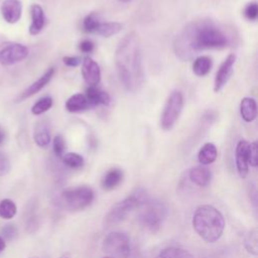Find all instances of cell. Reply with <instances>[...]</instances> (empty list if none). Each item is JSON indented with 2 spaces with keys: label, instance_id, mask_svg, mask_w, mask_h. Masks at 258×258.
Here are the masks:
<instances>
[{
  "label": "cell",
  "instance_id": "1",
  "mask_svg": "<svg viewBox=\"0 0 258 258\" xmlns=\"http://www.w3.org/2000/svg\"><path fill=\"white\" fill-rule=\"evenodd\" d=\"M228 45V37L215 24L200 21L187 25L174 40V51L182 59H190L205 49L224 48Z\"/></svg>",
  "mask_w": 258,
  "mask_h": 258
},
{
  "label": "cell",
  "instance_id": "2",
  "mask_svg": "<svg viewBox=\"0 0 258 258\" xmlns=\"http://www.w3.org/2000/svg\"><path fill=\"white\" fill-rule=\"evenodd\" d=\"M115 64L119 80L127 92L136 93L144 81L142 54L138 35L127 33L118 43L115 51Z\"/></svg>",
  "mask_w": 258,
  "mask_h": 258
},
{
  "label": "cell",
  "instance_id": "3",
  "mask_svg": "<svg viewBox=\"0 0 258 258\" xmlns=\"http://www.w3.org/2000/svg\"><path fill=\"white\" fill-rule=\"evenodd\" d=\"M196 233L206 242L215 243L225 230V219L222 213L212 205L199 206L191 220Z\"/></svg>",
  "mask_w": 258,
  "mask_h": 258
},
{
  "label": "cell",
  "instance_id": "4",
  "mask_svg": "<svg viewBox=\"0 0 258 258\" xmlns=\"http://www.w3.org/2000/svg\"><path fill=\"white\" fill-rule=\"evenodd\" d=\"M149 200L147 191L143 187L135 188L122 201L116 203L105 215L103 225L106 228L116 226L123 222L135 209L140 208Z\"/></svg>",
  "mask_w": 258,
  "mask_h": 258
},
{
  "label": "cell",
  "instance_id": "5",
  "mask_svg": "<svg viewBox=\"0 0 258 258\" xmlns=\"http://www.w3.org/2000/svg\"><path fill=\"white\" fill-rule=\"evenodd\" d=\"M138 220L140 225L151 233H156L161 228L167 217V207L160 201L148 200L140 207Z\"/></svg>",
  "mask_w": 258,
  "mask_h": 258
},
{
  "label": "cell",
  "instance_id": "6",
  "mask_svg": "<svg viewBox=\"0 0 258 258\" xmlns=\"http://www.w3.org/2000/svg\"><path fill=\"white\" fill-rule=\"evenodd\" d=\"M95 199V192L88 185L66 188L59 196L60 205L69 211H80L89 207Z\"/></svg>",
  "mask_w": 258,
  "mask_h": 258
},
{
  "label": "cell",
  "instance_id": "7",
  "mask_svg": "<svg viewBox=\"0 0 258 258\" xmlns=\"http://www.w3.org/2000/svg\"><path fill=\"white\" fill-rule=\"evenodd\" d=\"M102 249L110 257L128 258L131 253L130 238L124 232H111L104 238Z\"/></svg>",
  "mask_w": 258,
  "mask_h": 258
},
{
  "label": "cell",
  "instance_id": "8",
  "mask_svg": "<svg viewBox=\"0 0 258 258\" xmlns=\"http://www.w3.org/2000/svg\"><path fill=\"white\" fill-rule=\"evenodd\" d=\"M183 107V96L179 91H173L162 110L161 118H160V126L163 130H170L175 122L177 121Z\"/></svg>",
  "mask_w": 258,
  "mask_h": 258
},
{
  "label": "cell",
  "instance_id": "9",
  "mask_svg": "<svg viewBox=\"0 0 258 258\" xmlns=\"http://www.w3.org/2000/svg\"><path fill=\"white\" fill-rule=\"evenodd\" d=\"M28 55V48L18 42H4L0 45V63L2 66L15 64Z\"/></svg>",
  "mask_w": 258,
  "mask_h": 258
},
{
  "label": "cell",
  "instance_id": "10",
  "mask_svg": "<svg viewBox=\"0 0 258 258\" xmlns=\"http://www.w3.org/2000/svg\"><path fill=\"white\" fill-rule=\"evenodd\" d=\"M236 60V55L231 53L229 54L226 59L221 63L220 68L218 69L215 77L214 82V92L219 93L227 84L230 77L233 74V68Z\"/></svg>",
  "mask_w": 258,
  "mask_h": 258
},
{
  "label": "cell",
  "instance_id": "11",
  "mask_svg": "<svg viewBox=\"0 0 258 258\" xmlns=\"http://www.w3.org/2000/svg\"><path fill=\"white\" fill-rule=\"evenodd\" d=\"M82 76L89 87H97L101 81V70L99 64L87 56L82 60Z\"/></svg>",
  "mask_w": 258,
  "mask_h": 258
},
{
  "label": "cell",
  "instance_id": "12",
  "mask_svg": "<svg viewBox=\"0 0 258 258\" xmlns=\"http://www.w3.org/2000/svg\"><path fill=\"white\" fill-rule=\"evenodd\" d=\"M248 147H249V142H247L246 140H240L236 145V150H235L236 168L241 178H245L249 171Z\"/></svg>",
  "mask_w": 258,
  "mask_h": 258
},
{
  "label": "cell",
  "instance_id": "13",
  "mask_svg": "<svg viewBox=\"0 0 258 258\" xmlns=\"http://www.w3.org/2000/svg\"><path fill=\"white\" fill-rule=\"evenodd\" d=\"M54 73H55L54 68L47 69L41 77H39L35 82H33L29 87H27L24 91H22L20 93V95L17 98V101L18 102H22L23 100H25V99L35 95L40 90H42L50 82V80L52 79Z\"/></svg>",
  "mask_w": 258,
  "mask_h": 258
},
{
  "label": "cell",
  "instance_id": "14",
  "mask_svg": "<svg viewBox=\"0 0 258 258\" xmlns=\"http://www.w3.org/2000/svg\"><path fill=\"white\" fill-rule=\"evenodd\" d=\"M3 19L10 24L16 23L22 14V3L20 0H4L0 7Z\"/></svg>",
  "mask_w": 258,
  "mask_h": 258
},
{
  "label": "cell",
  "instance_id": "15",
  "mask_svg": "<svg viewBox=\"0 0 258 258\" xmlns=\"http://www.w3.org/2000/svg\"><path fill=\"white\" fill-rule=\"evenodd\" d=\"M189 180L200 187H206L210 184L212 179V172L205 165H198L191 167L187 172Z\"/></svg>",
  "mask_w": 258,
  "mask_h": 258
},
{
  "label": "cell",
  "instance_id": "16",
  "mask_svg": "<svg viewBox=\"0 0 258 258\" xmlns=\"http://www.w3.org/2000/svg\"><path fill=\"white\" fill-rule=\"evenodd\" d=\"M31 23L29 26V33L31 35L38 34L45 25V14L39 4H32L30 7Z\"/></svg>",
  "mask_w": 258,
  "mask_h": 258
},
{
  "label": "cell",
  "instance_id": "17",
  "mask_svg": "<svg viewBox=\"0 0 258 258\" xmlns=\"http://www.w3.org/2000/svg\"><path fill=\"white\" fill-rule=\"evenodd\" d=\"M90 107H96L99 105H109L110 104V96L107 92L99 90L97 87H88L85 94Z\"/></svg>",
  "mask_w": 258,
  "mask_h": 258
},
{
  "label": "cell",
  "instance_id": "18",
  "mask_svg": "<svg viewBox=\"0 0 258 258\" xmlns=\"http://www.w3.org/2000/svg\"><path fill=\"white\" fill-rule=\"evenodd\" d=\"M240 114L245 122H252L257 117V104L254 98L245 97L240 103Z\"/></svg>",
  "mask_w": 258,
  "mask_h": 258
},
{
  "label": "cell",
  "instance_id": "19",
  "mask_svg": "<svg viewBox=\"0 0 258 258\" xmlns=\"http://www.w3.org/2000/svg\"><path fill=\"white\" fill-rule=\"evenodd\" d=\"M33 139L37 146L45 148L50 142V132L46 123L40 121L36 123L33 131Z\"/></svg>",
  "mask_w": 258,
  "mask_h": 258
},
{
  "label": "cell",
  "instance_id": "20",
  "mask_svg": "<svg viewBox=\"0 0 258 258\" xmlns=\"http://www.w3.org/2000/svg\"><path fill=\"white\" fill-rule=\"evenodd\" d=\"M123 175V171L120 168L114 167L109 169L102 178V187L106 190L114 189L121 183Z\"/></svg>",
  "mask_w": 258,
  "mask_h": 258
},
{
  "label": "cell",
  "instance_id": "21",
  "mask_svg": "<svg viewBox=\"0 0 258 258\" xmlns=\"http://www.w3.org/2000/svg\"><path fill=\"white\" fill-rule=\"evenodd\" d=\"M91 108L85 95L75 94L71 96L66 102V109L71 113H80Z\"/></svg>",
  "mask_w": 258,
  "mask_h": 258
},
{
  "label": "cell",
  "instance_id": "22",
  "mask_svg": "<svg viewBox=\"0 0 258 258\" xmlns=\"http://www.w3.org/2000/svg\"><path fill=\"white\" fill-rule=\"evenodd\" d=\"M218 156V150L214 143L207 142L205 143L198 153V160L201 165H209L212 164Z\"/></svg>",
  "mask_w": 258,
  "mask_h": 258
},
{
  "label": "cell",
  "instance_id": "23",
  "mask_svg": "<svg viewBox=\"0 0 258 258\" xmlns=\"http://www.w3.org/2000/svg\"><path fill=\"white\" fill-rule=\"evenodd\" d=\"M212 66H213V61L210 56L201 55L194 60L192 72L198 77H204L210 73Z\"/></svg>",
  "mask_w": 258,
  "mask_h": 258
},
{
  "label": "cell",
  "instance_id": "24",
  "mask_svg": "<svg viewBox=\"0 0 258 258\" xmlns=\"http://www.w3.org/2000/svg\"><path fill=\"white\" fill-rule=\"evenodd\" d=\"M123 25L119 22H100L94 34H98L103 37H110L122 30Z\"/></svg>",
  "mask_w": 258,
  "mask_h": 258
},
{
  "label": "cell",
  "instance_id": "25",
  "mask_svg": "<svg viewBox=\"0 0 258 258\" xmlns=\"http://www.w3.org/2000/svg\"><path fill=\"white\" fill-rule=\"evenodd\" d=\"M155 258H194V256L183 248L167 247L161 250Z\"/></svg>",
  "mask_w": 258,
  "mask_h": 258
},
{
  "label": "cell",
  "instance_id": "26",
  "mask_svg": "<svg viewBox=\"0 0 258 258\" xmlns=\"http://www.w3.org/2000/svg\"><path fill=\"white\" fill-rule=\"evenodd\" d=\"M244 246L250 254L255 256L258 254V231L256 227L250 229L245 235Z\"/></svg>",
  "mask_w": 258,
  "mask_h": 258
},
{
  "label": "cell",
  "instance_id": "27",
  "mask_svg": "<svg viewBox=\"0 0 258 258\" xmlns=\"http://www.w3.org/2000/svg\"><path fill=\"white\" fill-rule=\"evenodd\" d=\"M17 212L15 203L9 199H4L0 202V217L5 220L12 219Z\"/></svg>",
  "mask_w": 258,
  "mask_h": 258
},
{
  "label": "cell",
  "instance_id": "28",
  "mask_svg": "<svg viewBox=\"0 0 258 258\" xmlns=\"http://www.w3.org/2000/svg\"><path fill=\"white\" fill-rule=\"evenodd\" d=\"M62 162L70 168L78 169L84 165V158L76 152H67L61 157Z\"/></svg>",
  "mask_w": 258,
  "mask_h": 258
},
{
  "label": "cell",
  "instance_id": "29",
  "mask_svg": "<svg viewBox=\"0 0 258 258\" xmlns=\"http://www.w3.org/2000/svg\"><path fill=\"white\" fill-rule=\"evenodd\" d=\"M52 106V99L49 96H45L37 100L31 107V113L33 115H40L48 111Z\"/></svg>",
  "mask_w": 258,
  "mask_h": 258
},
{
  "label": "cell",
  "instance_id": "30",
  "mask_svg": "<svg viewBox=\"0 0 258 258\" xmlns=\"http://www.w3.org/2000/svg\"><path fill=\"white\" fill-rule=\"evenodd\" d=\"M100 22L101 21L96 13H90L83 20V30L87 33H95Z\"/></svg>",
  "mask_w": 258,
  "mask_h": 258
},
{
  "label": "cell",
  "instance_id": "31",
  "mask_svg": "<svg viewBox=\"0 0 258 258\" xmlns=\"http://www.w3.org/2000/svg\"><path fill=\"white\" fill-rule=\"evenodd\" d=\"M52 148H53L54 154L57 157L61 158L62 155L64 154V150H66V142H64V139H63V137L61 135H56L53 138Z\"/></svg>",
  "mask_w": 258,
  "mask_h": 258
},
{
  "label": "cell",
  "instance_id": "32",
  "mask_svg": "<svg viewBox=\"0 0 258 258\" xmlns=\"http://www.w3.org/2000/svg\"><path fill=\"white\" fill-rule=\"evenodd\" d=\"M257 149L258 145L256 141L249 143L248 147V162L249 165L252 167H257L258 165V157H257Z\"/></svg>",
  "mask_w": 258,
  "mask_h": 258
},
{
  "label": "cell",
  "instance_id": "33",
  "mask_svg": "<svg viewBox=\"0 0 258 258\" xmlns=\"http://www.w3.org/2000/svg\"><path fill=\"white\" fill-rule=\"evenodd\" d=\"M244 15L248 20L254 21L258 16V5L256 2L248 3L244 9Z\"/></svg>",
  "mask_w": 258,
  "mask_h": 258
},
{
  "label": "cell",
  "instance_id": "34",
  "mask_svg": "<svg viewBox=\"0 0 258 258\" xmlns=\"http://www.w3.org/2000/svg\"><path fill=\"white\" fill-rule=\"evenodd\" d=\"M10 168L11 164L8 156L2 151H0V176L6 175L10 171Z\"/></svg>",
  "mask_w": 258,
  "mask_h": 258
},
{
  "label": "cell",
  "instance_id": "35",
  "mask_svg": "<svg viewBox=\"0 0 258 258\" xmlns=\"http://www.w3.org/2000/svg\"><path fill=\"white\" fill-rule=\"evenodd\" d=\"M17 234V229L14 225H6L3 229H2V235H3V239L4 240H12L15 238Z\"/></svg>",
  "mask_w": 258,
  "mask_h": 258
},
{
  "label": "cell",
  "instance_id": "36",
  "mask_svg": "<svg viewBox=\"0 0 258 258\" xmlns=\"http://www.w3.org/2000/svg\"><path fill=\"white\" fill-rule=\"evenodd\" d=\"M62 61L66 66L75 68V67H78L82 63V58L80 56H69V55H67V56L62 57Z\"/></svg>",
  "mask_w": 258,
  "mask_h": 258
},
{
  "label": "cell",
  "instance_id": "37",
  "mask_svg": "<svg viewBox=\"0 0 258 258\" xmlns=\"http://www.w3.org/2000/svg\"><path fill=\"white\" fill-rule=\"evenodd\" d=\"M79 48H80L81 51H83L85 53H88V52H91V51L94 50V43L89 39H85V40L80 42Z\"/></svg>",
  "mask_w": 258,
  "mask_h": 258
},
{
  "label": "cell",
  "instance_id": "38",
  "mask_svg": "<svg viewBox=\"0 0 258 258\" xmlns=\"http://www.w3.org/2000/svg\"><path fill=\"white\" fill-rule=\"evenodd\" d=\"M249 196H250V199L253 203V206L255 209H257V189L255 187H253L252 189H250L249 191Z\"/></svg>",
  "mask_w": 258,
  "mask_h": 258
},
{
  "label": "cell",
  "instance_id": "39",
  "mask_svg": "<svg viewBox=\"0 0 258 258\" xmlns=\"http://www.w3.org/2000/svg\"><path fill=\"white\" fill-rule=\"evenodd\" d=\"M5 246H6L5 240L0 236V252H2L5 249Z\"/></svg>",
  "mask_w": 258,
  "mask_h": 258
},
{
  "label": "cell",
  "instance_id": "40",
  "mask_svg": "<svg viewBox=\"0 0 258 258\" xmlns=\"http://www.w3.org/2000/svg\"><path fill=\"white\" fill-rule=\"evenodd\" d=\"M4 138H5V133H4V131L0 128V145L3 143Z\"/></svg>",
  "mask_w": 258,
  "mask_h": 258
},
{
  "label": "cell",
  "instance_id": "41",
  "mask_svg": "<svg viewBox=\"0 0 258 258\" xmlns=\"http://www.w3.org/2000/svg\"><path fill=\"white\" fill-rule=\"evenodd\" d=\"M59 258H71V256H70L69 254H63V255H61Z\"/></svg>",
  "mask_w": 258,
  "mask_h": 258
},
{
  "label": "cell",
  "instance_id": "42",
  "mask_svg": "<svg viewBox=\"0 0 258 258\" xmlns=\"http://www.w3.org/2000/svg\"><path fill=\"white\" fill-rule=\"evenodd\" d=\"M120 2H123V3H128V2H131L132 0H119Z\"/></svg>",
  "mask_w": 258,
  "mask_h": 258
},
{
  "label": "cell",
  "instance_id": "43",
  "mask_svg": "<svg viewBox=\"0 0 258 258\" xmlns=\"http://www.w3.org/2000/svg\"><path fill=\"white\" fill-rule=\"evenodd\" d=\"M103 258H113V257H110V256H105V257H103Z\"/></svg>",
  "mask_w": 258,
  "mask_h": 258
},
{
  "label": "cell",
  "instance_id": "44",
  "mask_svg": "<svg viewBox=\"0 0 258 258\" xmlns=\"http://www.w3.org/2000/svg\"><path fill=\"white\" fill-rule=\"evenodd\" d=\"M31 258H39V257H31Z\"/></svg>",
  "mask_w": 258,
  "mask_h": 258
}]
</instances>
